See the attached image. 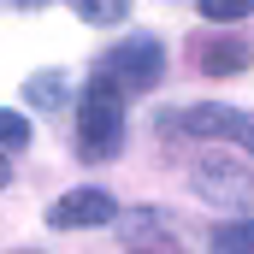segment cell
Instances as JSON below:
<instances>
[{"label":"cell","instance_id":"6da1fadb","mask_svg":"<svg viewBox=\"0 0 254 254\" xmlns=\"http://www.w3.org/2000/svg\"><path fill=\"white\" fill-rule=\"evenodd\" d=\"M160 77H166V48L154 36H130V42H119V48L101 54V65H95L89 83L107 89V95H119V101H130V95H148Z\"/></svg>","mask_w":254,"mask_h":254},{"label":"cell","instance_id":"7a4b0ae2","mask_svg":"<svg viewBox=\"0 0 254 254\" xmlns=\"http://www.w3.org/2000/svg\"><path fill=\"white\" fill-rule=\"evenodd\" d=\"M119 148H125V101L89 83V95L77 107V154L83 160H113Z\"/></svg>","mask_w":254,"mask_h":254},{"label":"cell","instance_id":"3957f363","mask_svg":"<svg viewBox=\"0 0 254 254\" xmlns=\"http://www.w3.org/2000/svg\"><path fill=\"white\" fill-rule=\"evenodd\" d=\"M178 130H190V136H213V142H237L243 154H254V119H243L237 107H184L178 119H172Z\"/></svg>","mask_w":254,"mask_h":254},{"label":"cell","instance_id":"277c9868","mask_svg":"<svg viewBox=\"0 0 254 254\" xmlns=\"http://www.w3.org/2000/svg\"><path fill=\"white\" fill-rule=\"evenodd\" d=\"M195 195L213 207H249L254 201V172L237 160H201L195 166Z\"/></svg>","mask_w":254,"mask_h":254},{"label":"cell","instance_id":"5b68a950","mask_svg":"<svg viewBox=\"0 0 254 254\" xmlns=\"http://www.w3.org/2000/svg\"><path fill=\"white\" fill-rule=\"evenodd\" d=\"M119 219V201L107 190H95V184H83V190H65L54 207H48V225H60V231H89V225H113Z\"/></svg>","mask_w":254,"mask_h":254},{"label":"cell","instance_id":"8992f818","mask_svg":"<svg viewBox=\"0 0 254 254\" xmlns=\"http://www.w3.org/2000/svg\"><path fill=\"white\" fill-rule=\"evenodd\" d=\"M195 60H201L207 77H231V71H243V65H249V48H243L237 36H213V42H201V48H195Z\"/></svg>","mask_w":254,"mask_h":254},{"label":"cell","instance_id":"52a82bcc","mask_svg":"<svg viewBox=\"0 0 254 254\" xmlns=\"http://www.w3.org/2000/svg\"><path fill=\"white\" fill-rule=\"evenodd\" d=\"M213 254H254V219H225L213 225Z\"/></svg>","mask_w":254,"mask_h":254},{"label":"cell","instance_id":"ba28073f","mask_svg":"<svg viewBox=\"0 0 254 254\" xmlns=\"http://www.w3.org/2000/svg\"><path fill=\"white\" fill-rule=\"evenodd\" d=\"M24 101H30V107H60V101H65V77H60V71L30 77V83H24Z\"/></svg>","mask_w":254,"mask_h":254},{"label":"cell","instance_id":"9c48e42d","mask_svg":"<svg viewBox=\"0 0 254 254\" xmlns=\"http://www.w3.org/2000/svg\"><path fill=\"white\" fill-rule=\"evenodd\" d=\"M71 12H77L83 24H119L130 12V0H71Z\"/></svg>","mask_w":254,"mask_h":254},{"label":"cell","instance_id":"30bf717a","mask_svg":"<svg viewBox=\"0 0 254 254\" xmlns=\"http://www.w3.org/2000/svg\"><path fill=\"white\" fill-rule=\"evenodd\" d=\"M201 6V18H213V24H237V18H249L254 0H195Z\"/></svg>","mask_w":254,"mask_h":254},{"label":"cell","instance_id":"8fae6325","mask_svg":"<svg viewBox=\"0 0 254 254\" xmlns=\"http://www.w3.org/2000/svg\"><path fill=\"white\" fill-rule=\"evenodd\" d=\"M18 148H30V125L18 113H0V154H18Z\"/></svg>","mask_w":254,"mask_h":254},{"label":"cell","instance_id":"7c38bea8","mask_svg":"<svg viewBox=\"0 0 254 254\" xmlns=\"http://www.w3.org/2000/svg\"><path fill=\"white\" fill-rule=\"evenodd\" d=\"M130 254H178L172 243H142V249H130Z\"/></svg>","mask_w":254,"mask_h":254},{"label":"cell","instance_id":"4fadbf2b","mask_svg":"<svg viewBox=\"0 0 254 254\" xmlns=\"http://www.w3.org/2000/svg\"><path fill=\"white\" fill-rule=\"evenodd\" d=\"M6 178H12V172H6V160H0V190H6Z\"/></svg>","mask_w":254,"mask_h":254},{"label":"cell","instance_id":"5bb4252c","mask_svg":"<svg viewBox=\"0 0 254 254\" xmlns=\"http://www.w3.org/2000/svg\"><path fill=\"white\" fill-rule=\"evenodd\" d=\"M24 6H42V0H24Z\"/></svg>","mask_w":254,"mask_h":254}]
</instances>
